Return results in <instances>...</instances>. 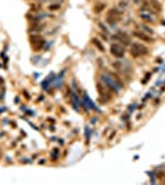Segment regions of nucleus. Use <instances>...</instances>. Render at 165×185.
Here are the masks:
<instances>
[{
  "instance_id": "nucleus-3",
  "label": "nucleus",
  "mask_w": 165,
  "mask_h": 185,
  "mask_svg": "<svg viewBox=\"0 0 165 185\" xmlns=\"http://www.w3.org/2000/svg\"><path fill=\"white\" fill-rule=\"evenodd\" d=\"M110 52H111V54L115 56L116 58H123V56H124L123 47H121L117 43H112L111 45V47H110Z\"/></svg>"
},
{
  "instance_id": "nucleus-6",
  "label": "nucleus",
  "mask_w": 165,
  "mask_h": 185,
  "mask_svg": "<svg viewBox=\"0 0 165 185\" xmlns=\"http://www.w3.org/2000/svg\"><path fill=\"white\" fill-rule=\"evenodd\" d=\"M96 88H97V91L100 92V95H102V98H105V99H107V100L111 99V95L106 92V89H105V86H104V85H101L100 83H97Z\"/></svg>"
},
{
  "instance_id": "nucleus-7",
  "label": "nucleus",
  "mask_w": 165,
  "mask_h": 185,
  "mask_svg": "<svg viewBox=\"0 0 165 185\" xmlns=\"http://www.w3.org/2000/svg\"><path fill=\"white\" fill-rule=\"evenodd\" d=\"M43 28H44V25H43V24H40V22H37V21H36L33 25L30 26V31H42Z\"/></svg>"
},
{
  "instance_id": "nucleus-4",
  "label": "nucleus",
  "mask_w": 165,
  "mask_h": 185,
  "mask_svg": "<svg viewBox=\"0 0 165 185\" xmlns=\"http://www.w3.org/2000/svg\"><path fill=\"white\" fill-rule=\"evenodd\" d=\"M121 16H122V12L121 11H118L117 9H111L108 11V14H107V21L108 22H117V21H120V18H121Z\"/></svg>"
},
{
  "instance_id": "nucleus-9",
  "label": "nucleus",
  "mask_w": 165,
  "mask_h": 185,
  "mask_svg": "<svg viewBox=\"0 0 165 185\" xmlns=\"http://www.w3.org/2000/svg\"><path fill=\"white\" fill-rule=\"evenodd\" d=\"M93 43H94V45H95V46L99 48V51H101V52H104V51H105L104 45H102V43H101V42H100L97 38H93Z\"/></svg>"
},
{
  "instance_id": "nucleus-5",
  "label": "nucleus",
  "mask_w": 165,
  "mask_h": 185,
  "mask_svg": "<svg viewBox=\"0 0 165 185\" xmlns=\"http://www.w3.org/2000/svg\"><path fill=\"white\" fill-rule=\"evenodd\" d=\"M133 36L137 37V38H139V40L145 41V42H153V38H152V37L148 36V35H145V33L142 32V31H133Z\"/></svg>"
},
{
  "instance_id": "nucleus-8",
  "label": "nucleus",
  "mask_w": 165,
  "mask_h": 185,
  "mask_svg": "<svg viewBox=\"0 0 165 185\" xmlns=\"http://www.w3.org/2000/svg\"><path fill=\"white\" fill-rule=\"evenodd\" d=\"M104 9H105V4L104 3H97V4L94 5V12L95 14H100Z\"/></svg>"
},
{
  "instance_id": "nucleus-1",
  "label": "nucleus",
  "mask_w": 165,
  "mask_h": 185,
  "mask_svg": "<svg viewBox=\"0 0 165 185\" xmlns=\"http://www.w3.org/2000/svg\"><path fill=\"white\" fill-rule=\"evenodd\" d=\"M148 53V48L142 43H132L131 45V54L133 57H140V56H145Z\"/></svg>"
},
{
  "instance_id": "nucleus-12",
  "label": "nucleus",
  "mask_w": 165,
  "mask_h": 185,
  "mask_svg": "<svg viewBox=\"0 0 165 185\" xmlns=\"http://www.w3.org/2000/svg\"><path fill=\"white\" fill-rule=\"evenodd\" d=\"M40 9H41V6L37 5V4H33V5L31 6V11H38Z\"/></svg>"
},
{
  "instance_id": "nucleus-14",
  "label": "nucleus",
  "mask_w": 165,
  "mask_h": 185,
  "mask_svg": "<svg viewBox=\"0 0 165 185\" xmlns=\"http://www.w3.org/2000/svg\"><path fill=\"white\" fill-rule=\"evenodd\" d=\"M100 27L102 28V31H104V32H107V30H106V27H105V26H104L102 24H100Z\"/></svg>"
},
{
  "instance_id": "nucleus-11",
  "label": "nucleus",
  "mask_w": 165,
  "mask_h": 185,
  "mask_svg": "<svg viewBox=\"0 0 165 185\" xmlns=\"http://www.w3.org/2000/svg\"><path fill=\"white\" fill-rule=\"evenodd\" d=\"M140 17L143 18V20H144L145 22H153L152 17H150V16H148V15H145V14H140Z\"/></svg>"
},
{
  "instance_id": "nucleus-13",
  "label": "nucleus",
  "mask_w": 165,
  "mask_h": 185,
  "mask_svg": "<svg viewBox=\"0 0 165 185\" xmlns=\"http://www.w3.org/2000/svg\"><path fill=\"white\" fill-rule=\"evenodd\" d=\"M59 8H61V5H56V4H54V5H49L48 9H49L51 11H53V10H57V9H59Z\"/></svg>"
},
{
  "instance_id": "nucleus-10",
  "label": "nucleus",
  "mask_w": 165,
  "mask_h": 185,
  "mask_svg": "<svg viewBox=\"0 0 165 185\" xmlns=\"http://www.w3.org/2000/svg\"><path fill=\"white\" fill-rule=\"evenodd\" d=\"M150 4L154 6V9H155L156 11H160V10H161V6H160V4L156 1V0H150Z\"/></svg>"
},
{
  "instance_id": "nucleus-2",
  "label": "nucleus",
  "mask_w": 165,
  "mask_h": 185,
  "mask_svg": "<svg viewBox=\"0 0 165 185\" xmlns=\"http://www.w3.org/2000/svg\"><path fill=\"white\" fill-rule=\"evenodd\" d=\"M30 42L32 45V48L33 51H41L44 46V40H43V37L40 36V35H32L30 37Z\"/></svg>"
}]
</instances>
